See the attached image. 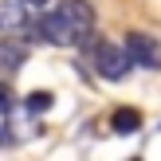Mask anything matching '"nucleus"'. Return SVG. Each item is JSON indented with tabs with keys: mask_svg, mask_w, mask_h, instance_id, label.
Listing matches in <instances>:
<instances>
[{
	"mask_svg": "<svg viewBox=\"0 0 161 161\" xmlns=\"http://www.w3.org/2000/svg\"><path fill=\"white\" fill-rule=\"evenodd\" d=\"M20 4H28V8H43V4H51V0H20Z\"/></svg>",
	"mask_w": 161,
	"mask_h": 161,
	"instance_id": "1a4fd4ad",
	"label": "nucleus"
},
{
	"mask_svg": "<svg viewBox=\"0 0 161 161\" xmlns=\"http://www.w3.org/2000/svg\"><path fill=\"white\" fill-rule=\"evenodd\" d=\"M12 106H16V102H12V91L0 83V118H4V114H12Z\"/></svg>",
	"mask_w": 161,
	"mask_h": 161,
	"instance_id": "6e6552de",
	"label": "nucleus"
},
{
	"mask_svg": "<svg viewBox=\"0 0 161 161\" xmlns=\"http://www.w3.org/2000/svg\"><path fill=\"white\" fill-rule=\"evenodd\" d=\"M126 55H130L134 67H149V71L161 67V43L153 36H146V31H134V36L126 39Z\"/></svg>",
	"mask_w": 161,
	"mask_h": 161,
	"instance_id": "7ed1b4c3",
	"label": "nucleus"
},
{
	"mask_svg": "<svg viewBox=\"0 0 161 161\" xmlns=\"http://www.w3.org/2000/svg\"><path fill=\"white\" fill-rule=\"evenodd\" d=\"M110 126H114V134H138L142 130V114L134 106H118L110 114Z\"/></svg>",
	"mask_w": 161,
	"mask_h": 161,
	"instance_id": "39448f33",
	"label": "nucleus"
},
{
	"mask_svg": "<svg viewBox=\"0 0 161 161\" xmlns=\"http://www.w3.org/2000/svg\"><path fill=\"white\" fill-rule=\"evenodd\" d=\"M0 28H24V4H0Z\"/></svg>",
	"mask_w": 161,
	"mask_h": 161,
	"instance_id": "423d86ee",
	"label": "nucleus"
},
{
	"mask_svg": "<svg viewBox=\"0 0 161 161\" xmlns=\"http://www.w3.org/2000/svg\"><path fill=\"white\" fill-rule=\"evenodd\" d=\"M24 59H28V51H24L20 43H12V39H0V71H4V75L20 71V67H24Z\"/></svg>",
	"mask_w": 161,
	"mask_h": 161,
	"instance_id": "20e7f679",
	"label": "nucleus"
},
{
	"mask_svg": "<svg viewBox=\"0 0 161 161\" xmlns=\"http://www.w3.org/2000/svg\"><path fill=\"white\" fill-rule=\"evenodd\" d=\"M47 106H51V94H47V91H31L28 94V110H31V114H43Z\"/></svg>",
	"mask_w": 161,
	"mask_h": 161,
	"instance_id": "0eeeda50",
	"label": "nucleus"
},
{
	"mask_svg": "<svg viewBox=\"0 0 161 161\" xmlns=\"http://www.w3.org/2000/svg\"><path fill=\"white\" fill-rule=\"evenodd\" d=\"M94 28V8L86 0H59L51 16L39 20V36L55 47H71V43H83Z\"/></svg>",
	"mask_w": 161,
	"mask_h": 161,
	"instance_id": "f257e3e1",
	"label": "nucleus"
},
{
	"mask_svg": "<svg viewBox=\"0 0 161 161\" xmlns=\"http://www.w3.org/2000/svg\"><path fill=\"white\" fill-rule=\"evenodd\" d=\"M83 43L91 47V63L98 67V75H102V79H126V71L134 67L130 55H126V47L110 43V39H94V36H86Z\"/></svg>",
	"mask_w": 161,
	"mask_h": 161,
	"instance_id": "f03ea898",
	"label": "nucleus"
}]
</instances>
